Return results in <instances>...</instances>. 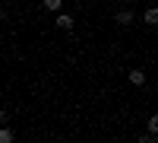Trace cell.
Instances as JSON below:
<instances>
[{"mask_svg": "<svg viewBox=\"0 0 158 143\" xmlns=\"http://www.w3.org/2000/svg\"><path fill=\"white\" fill-rule=\"evenodd\" d=\"M130 83H133V86H146V70L133 67V70H130Z\"/></svg>", "mask_w": 158, "mask_h": 143, "instance_id": "6da1fadb", "label": "cell"}, {"mask_svg": "<svg viewBox=\"0 0 158 143\" xmlns=\"http://www.w3.org/2000/svg\"><path fill=\"white\" fill-rule=\"evenodd\" d=\"M114 19H117V25H130V22L136 19V13H133V10H120V13L114 16Z\"/></svg>", "mask_w": 158, "mask_h": 143, "instance_id": "7a4b0ae2", "label": "cell"}, {"mask_svg": "<svg viewBox=\"0 0 158 143\" xmlns=\"http://www.w3.org/2000/svg\"><path fill=\"white\" fill-rule=\"evenodd\" d=\"M54 22H57V29H63V32H70V29H73V16H67V13H60Z\"/></svg>", "mask_w": 158, "mask_h": 143, "instance_id": "3957f363", "label": "cell"}, {"mask_svg": "<svg viewBox=\"0 0 158 143\" xmlns=\"http://www.w3.org/2000/svg\"><path fill=\"white\" fill-rule=\"evenodd\" d=\"M142 19H146V25H155V22H158V10H155V7H149L146 13H142Z\"/></svg>", "mask_w": 158, "mask_h": 143, "instance_id": "277c9868", "label": "cell"}, {"mask_svg": "<svg viewBox=\"0 0 158 143\" xmlns=\"http://www.w3.org/2000/svg\"><path fill=\"white\" fill-rule=\"evenodd\" d=\"M60 7H63V0H44V10L51 13H60Z\"/></svg>", "mask_w": 158, "mask_h": 143, "instance_id": "5b68a950", "label": "cell"}, {"mask_svg": "<svg viewBox=\"0 0 158 143\" xmlns=\"http://www.w3.org/2000/svg\"><path fill=\"white\" fill-rule=\"evenodd\" d=\"M10 140H13V131L6 124H0V143H10Z\"/></svg>", "mask_w": 158, "mask_h": 143, "instance_id": "8992f818", "label": "cell"}, {"mask_svg": "<svg viewBox=\"0 0 158 143\" xmlns=\"http://www.w3.org/2000/svg\"><path fill=\"white\" fill-rule=\"evenodd\" d=\"M149 134H158V118H155V114L149 118Z\"/></svg>", "mask_w": 158, "mask_h": 143, "instance_id": "52a82bcc", "label": "cell"}, {"mask_svg": "<svg viewBox=\"0 0 158 143\" xmlns=\"http://www.w3.org/2000/svg\"><path fill=\"white\" fill-rule=\"evenodd\" d=\"M6 121H10V114H6V111H0V124H6Z\"/></svg>", "mask_w": 158, "mask_h": 143, "instance_id": "ba28073f", "label": "cell"}, {"mask_svg": "<svg viewBox=\"0 0 158 143\" xmlns=\"http://www.w3.org/2000/svg\"><path fill=\"white\" fill-rule=\"evenodd\" d=\"M0 19H3V7H0Z\"/></svg>", "mask_w": 158, "mask_h": 143, "instance_id": "9c48e42d", "label": "cell"}]
</instances>
